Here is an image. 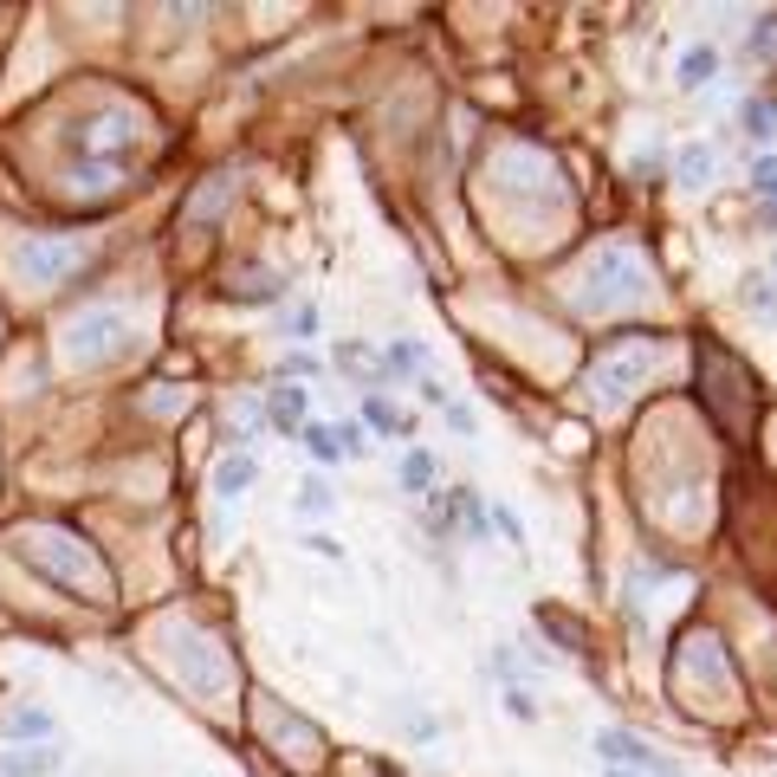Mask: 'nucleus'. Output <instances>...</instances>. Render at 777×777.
<instances>
[{
    "label": "nucleus",
    "mask_w": 777,
    "mask_h": 777,
    "mask_svg": "<svg viewBox=\"0 0 777 777\" xmlns=\"http://www.w3.org/2000/svg\"><path fill=\"white\" fill-rule=\"evenodd\" d=\"M654 356H661V344H654V338H636V344H616V351H603L596 363H590V376H583V402H590L596 415L622 409V402L636 396L641 382H648Z\"/></svg>",
    "instance_id": "obj_1"
},
{
    "label": "nucleus",
    "mask_w": 777,
    "mask_h": 777,
    "mask_svg": "<svg viewBox=\"0 0 777 777\" xmlns=\"http://www.w3.org/2000/svg\"><path fill=\"white\" fill-rule=\"evenodd\" d=\"M641 285H648V273H641V260L629 247H596V260L576 279V305L583 311H616V305L641 298Z\"/></svg>",
    "instance_id": "obj_2"
},
{
    "label": "nucleus",
    "mask_w": 777,
    "mask_h": 777,
    "mask_svg": "<svg viewBox=\"0 0 777 777\" xmlns=\"http://www.w3.org/2000/svg\"><path fill=\"white\" fill-rule=\"evenodd\" d=\"M124 338H130V324L117 318V311H91V318H78L71 324V338H66V351H71V363H111V356L124 351Z\"/></svg>",
    "instance_id": "obj_3"
},
{
    "label": "nucleus",
    "mask_w": 777,
    "mask_h": 777,
    "mask_svg": "<svg viewBox=\"0 0 777 777\" xmlns=\"http://www.w3.org/2000/svg\"><path fill=\"white\" fill-rule=\"evenodd\" d=\"M596 758H609V765H622V772H636V777H674V765H667V758H661L648 739L622 732V725L596 732Z\"/></svg>",
    "instance_id": "obj_4"
},
{
    "label": "nucleus",
    "mask_w": 777,
    "mask_h": 777,
    "mask_svg": "<svg viewBox=\"0 0 777 777\" xmlns=\"http://www.w3.org/2000/svg\"><path fill=\"white\" fill-rule=\"evenodd\" d=\"M78 253H84L78 240H33V247L20 253V273H26L33 285H53V279L71 266V260H78Z\"/></svg>",
    "instance_id": "obj_5"
},
{
    "label": "nucleus",
    "mask_w": 777,
    "mask_h": 777,
    "mask_svg": "<svg viewBox=\"0 0 777 777\" xmlns=\"http://www.w3.org/2000/svg\"><path fill=\"white\" fill-rule=\"evenodd\" d=\"M53 772H59V752H53V745L7 752V758H0V777H53Z\"/></svg>",
    "instance_id": "obj_6"
},
{
    "label": "nucleus",
    "mask_w": 777,
    "mask_h": 777,
    "mask_svg": "<svg viewBox=\"0 0 777 777\" xmlns=\"http://www.w3.org/2000/svg\"><path fill=\"white\" fill-rule=\"evenodd\" d=\"M253 473H260V467H253V454H227V460L214 467V493H220V499H240L247 487H253Z\"/></svg>",
    "instance_id": "obj_7"
},
{
    "label": "nucleus",
    "mask_w": 777,
    "mask_h": 777,
    "mask_svg": "<svg viewBox=\"0 0 777 777\" xmlns=\"http://www.w3.org/2000/svg\"><path fill=\"white\" fill-rule=\"evenodd\" d=\"M0 732H7V739H33V745H46V739H53V712L13 707L7 719H0Z\"/></svg>",
    "instance_id": "obj_8"
},
{
    "label": "nucleus",
    "mask_w": 777,
    "mask_h": 777,
    "mask_svg": "<svg viewBox=\"0 0 777 777\" xmlns=\"http://www.w3.org/2000/svg\"><path fill=\"white\" fill-rule=\"evenodd\" d=\"M674 182H681V188H707L712 182V149L707 142H687V149L674 156Z\"/></svg>",
    "instance_id": "obj_9"
},
{
    "label": "nucleus",
    "mask_w": 777,
    "mask_h": 777,
    "mask_svg": "<svg viewBox=\"0 0 777 777\" xmlns=\"http://www.w3.org/2000/svg\"><path fill=\"white\" fill-rule=\"evenodd\" d=\"M719 78V46H687L681 53V91H700Z\"/></svg>",
    "instance_id": "obj_10"
},
{
    "label": "nucleus",
    "mask_w": 777,
    "mask_h": 777,
    "mask_svg": "<svg viewBox=\"0 0 777 777\" xmlns=\"http://www.w3.org/2000/svg\"><path fill=\"white\" fill-rule=\"evenodd\" d=\"M266 415H273V427L298 434V427H305V389H298V382H279L273 402H266Z\"/></svg>",
    "instance_id": "obj_11"
},
{
    "label": "nucleus",
    "mask_w": 777,
    "mask_h": 777,
    "mask_svg": "<svg viewBox=\"0 0 777 777\" xmlns=\"http://www.w3.org/2000/svg\"><path fill=\"white\" fill-rule=\"evenodd\" d=\"M227 202H233V175H208V188L188 202V220H208V214H220Z\"/></svg>",
    "instance_id": "obj_12"
},
{
    "label": "nucleus",
    "mask_w": 777,
    "mask_h": 777,
    "mask_svg": "<svg viewBox=\"0 0 777 777\" xmlns=\"http://www.w3.org/2000/svg\"><path fill=\"white\" fill-rule=\"evenodd\" d=\"M745 137H758V142L777 137V104L772 98H752V104H745Z\"/></svg>",
    "instance_id": "obj_13"
},
{
    "label": "nucleus",
    "mask_w": 777,
    "mask_h": 777,
    "mask_svg": "<svg viewBox=\"0 0 777 777\" xmlns=\"http://www.w3.org/2000/svg\"><path fill=\"white\" fill-rule=\"evenodd\" d=\"M305 447H311V460H324V467H338V460H344V447H338V427H324V422L305 427Z\"/></svg>",
    "instance_id": "obj_14"
},
{
    "label": "nucleus",
    "mask_w": 777,
    "mask_h": 777,
    "mask_svg": "<svg viewBox=\"0 0 777 777\" xmlns=\"http://www.w3.org/2000/svg\"><path fill=\"white\" fill-rule=\"evenodd\" d=\"M739 305L758 311V318H777V285L772 279H745V285H739Z\"/></svg>",
    "instance_id": "obj_15"
},
{
    "label": "nucleus",
    "mask_w": 777,
    "mask_h": 777,
    "mask_svg": "<svg viewBox=\"0 0 777 777\" xmlns=\"http://www.w3.org/2000/svg\"><path fill=\"white\" fill-rule=\"evenodd\" d=\"M402 487H409V493H427V487H434V454H427V447H415V454L402 460Z\"/></svg>",
    "instance_id": "obj_16"
},
{
    "label": "nucleus",
    "mask_w": 777,
    "mask_h": 777,
    "mask_svg": "<svg viewBox=\"0 0 777 777\" xmlns=\"http://www.w3.org/2000/svg\"><path fill=\"white\" fill-rule=\"evenodd\" d=\"M363 422H369V427H382V434H389V427H409V415H396V409H389L382 396H369V402H363Z\"/></svg>",
    "instance_id": "obj_17"
},
{
    "label": "nucleus",
    "mask_w": 777,
    "mask_h": 777,
    "mask_svg": "<svg viewBox=\"0 0 777 777\" xmlns=\"http://www.w3.org/2000/svg\"><path fill=\"white\" fill-rule=\"evenodd\" d=\"M298 512H305V518L331 512V487H324V480H305V493H298Z\"/></svg>",
    "instance_id": "obj_18"
},
{
    "label": "nucleus",
    "mask_w": 777,
    "mask_h": 777,
    "mask_svg": "<svg viewBox=\"0 0 777 777\" xmlns=\"http://www.w3.org/2000/svg\"><path fill=\"white\" fill-rule=\"evenodd\" d=\"M752 195H765V202H777V156H765V162H752Z\"/></svg>",
    "instance_id": "obj_19"
},
{
    "label": "nucleus",
    "mask_w": 777,
    "mask_h": 777,
    "mask_svg": "<svg viewBox=\"0 0 777 777\" xmlns=\"http://www.w3.org/2000/svg\"><path fill=\"white\" fill-rule=\"evenodd\" d=\"M382 369H422V351H415V344H389V351H382Z\"/></svg>",
    "instance_id": "obj_20"
},
{
    "label": "nucleus",
    "mask_w": 777,
    "mask_h": 777,
    "mask_svg": "<svg viewBox=\"0 0 777 777\" xmlns=\"http://www.w3.org/2000/svg\"><path fill=\"white\" fill-rule=\"evenodd\" d=\"M505 712H512V719H525V725L538 719V707H532V694H525V687H512V694H505Z\"/></svg>",
    "instance_id": "obj_21"
},
{
    "label": "nucleus",
    "mask_w": 777,
    "mask_h": 777,
    "mask_svg": "<svg viewBox=\"0 0 777 777\" xmlns=\"http://www.w3.org/2000/svg\"><path fill=\"white\" fill-rule=\"evenodd\" d=\"M772 46H777V13H765L758 33H752V53H772Z\"/></svg>",
    "instance_id": "obj_22"
},
{
    "label": "nucleus",
    "mask_w": 777,
    "mask_h": 777,
    "mask_svg": "<svg viewBox=\"0 0 777 777\" xmlns=\"http://www.w3.org/2000/svg\"><path fill=\"white\" fill-rule=\"evenodd\" d=\"M311 331H318V311H311V305H298V311H292V338H311Z\"/></svg>",
    "instance_id": "obj_23"
},
{
    "label": "nucleus",
    "mask_w": 777,
    "mask_h": 777,
    "mask_svg": "<svg viewBox=\"0 0 777 777\" xmlns=\"http://www.w3.org/2000/svg\"><path fill=\"white\" fill-rule=\"evenodd\" d=\"M305 545H311L318 558H338V564H344V545H338V538H324V532H318V538H305Z\"/></svg>",
    "instance_id": "obj_24"
},
{
    "label": "nucleus",
    "mask_w": 777,
    "mask_h": 777,
    "mask_svg": "<svg viewBox=\"0 0 777 777\" xmlns=\"http://www.w3.org/2000/svg\"><path fill=\"white\" fill-rule=\"evenodd\" d=\"M772 220H777V202H772Z\"/></svg>",
    "instance_id": "obj_25"
}]
</instances>
